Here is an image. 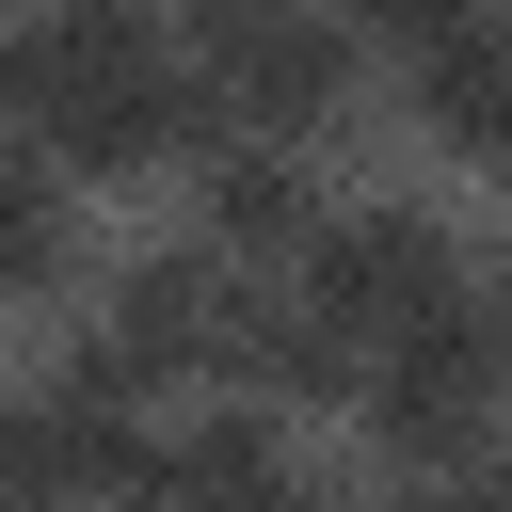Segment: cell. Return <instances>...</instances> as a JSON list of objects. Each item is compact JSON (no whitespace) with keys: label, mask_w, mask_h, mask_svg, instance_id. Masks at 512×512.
Here are the masks:
<instances>
[{"label":"cell","mask_w":512,"mask_h":512,"mask_svg":"<svg viewBox=\"0 0 512 512\" xmlns=\"http://www.w3.org/2000/svg\"><path fill=\"white\" fill-rule=\"evenodd\" d=\"M0 128L48 176H160V160L224 144L160 0H16L0 16Z\"/></svg>","instance_id":"6da1fadb"},{"label":"cell","mask_w":512,"mask_h":512,"mask_svg":"<svg viewBox=\"0 0 512 512\" xmlns=\"http://www.w3.org/2000/svg\"><path fill=\"white\" fill-rule=\"evenodd\" d=\"M160 16H176V64L224 144H320L368 80V32L336 0H160Z\"/></svg>","instance_id":"7a4b0ae2"},{"label":"cell","mask_w":512,"mask_h":512,"mask_svg":"<svg viewBox=\"0 0 512 512\" xmlns=\"http://www.w3.org/2000/svg\"><path fill=\"white\" fill-rule=\"evenodd\" d=\"M256 320H272V272H240V256H208V240H160V256L112 272V304H96L80 352H96L128 400H176V384H240V368H256Z\"/></svg>","instance_id":"3957f363"},{"label":"cell","mask_w":512,"mask_h":512,"mask_svg":"<svg viewBox=\"0 0 512 512\" xmlns=\"http://www.w3.org/2000/svg\"><path fill=\"white\" fill-rule=\"evenodd\" d=\"M144 448H160L144 400L96 352L0 384V512H144Z\"/></svg>","instance_id":"277c9868"},{"label":"cell","mask_w":512,"mask_h":512,"mask_svg":"<svg viewBox=\"0 0 512 512\" xmlns=\"http://www.w3.org/2000/svg\"><path fill=\"white\" fill-rule=\"evenodd\" d=\"M288 288L384 368V336H416V320L464 304V240H448V208H416V192H352V208H320V240H304Z\"/></svg>","instance_id":"5b68a950"},{"label":"cell","mask_w":512,"mask_h":512,"mask_svg":"<svg viewBox=\"0 0 512 512\" xmlns=\"http://www.w3.org/2000/svg\"><path fill=\"white\" fill-rule=\"evenodd\" d=\"M368 448L384 464H480L496 432H512V352L480 336V304H448V320H416V336H384V368H368Z\"/></svg>","instance_id":"8992f818"},{"label":"cell","mask_w":512,"mask_h":512,"mask_svg":"<svg viewBox=\"0 0 512 512\" xmlns=\"http://www.w3.org/2000/svg\"><path fill=\"white\" fill-rule=\"evenodd\" d=\"M144 512H320L272 400H192L160 448H144Z\"/></svg>","instance_id":"52a82bcc"},{"label":"cell","mask_w":512,"mask_h":512,"mask_svg":"<svg viewBox=\"0 0 512 512\" xmlns=\"http://www.w3.org/2000/svg\"><path fill=\"white\" fill-rule=\"evenodd\" d=\"M320 208H336V192L304 176V144H208V160H192V240L240 256V272H304Z\"/></svg>","instance_id":"ba28073f"},{"label":"cell","mask_w":512,"mask_h":512,"mask_svg":"<svg viewBox=\"0 0 512 512\" xmlns=\"http://www.w3.org/2000/svg\"><path fill=\"white\" fill-rule=\"evenodd\" d=\"M400 96L448 160H512V32L496 16H448L432 48H400Z\"/></svg>","instance_id":"9c48e42d"},{"label":"cell","mask_w":512,"mask_h":512,"mask_svg":"<svg viewBox=\"0 0 512 512\" xmlns=\"http://www.w3.org/2000/svg\"><path fill=\"white\" fill-rule=\"evenodd\" d=\"M80 176H48V160H16L0 144V304H64L80 288Z\"/></svg>","instance_id":"30bf717a"},{"label":"cell","mask_w":512,"mask_h":512,"mask_svg":"<svg viewBox=\"0 0 512 512\" xmlns=\"http://www.w3.org/2000/svg\"><path fill=\"white\" fill-rule=\"evenodd\" d=\"M416 512H512V432H496V448H480V464H448V480H432V496H416Z\"/></svg>","instance_id":"8fae6325"},{"label":"cell","mask_w":512,"mask_h":512,"mask_svg":"<svg viewBox=\"0 0 512 512\" xmlns=\"http://www.w3.org/2000/svg\"><path fill=\"white\" fill-rule=\"evenodd\" d=\"M336 16H352V32H384V48H432L464 0H336Z\"/></svg>","instance_id":"7c38bea8"}]
</instances>
